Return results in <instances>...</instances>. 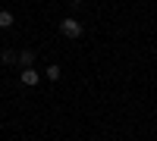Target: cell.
Listing matches in <instances>:
<instances>
[{
  "instance_id": "cell-1",
  "label": "cell",
  "mask_w": 157,
  "mask_h": 141,
  "mask_svg": "<svg viewBox=\"0 0 157 141\" xmlns=\"http://www.w3.org/2000/svg\"><path fill=\"white\" fill-rule=\"evenodd\" d=\"M60 35L63 38H82V22H78V19H63L60 22Z\"/></svg>"
},
{
  "instance_id": "cell-2",
  "label": "cell",
  "mask_w": 157,
  "mask_h": 141,
  "mask_svg": "<svg viewBox=\"0 0 157 141\" xmlns=\"http://www.w3.org/2000/svg\"><path fill=\"white\" fill-rule=\"evenodd\" d=\"M19 79H22V85H32V88H35L38 82H41V72H38L35 66H25V69L19 72Z\"/></svg>"
},
{
  "instance_id": "cell-3",
  "label": "cell",
  "mask_w": 157,
  "mask_h": 141,
  "mask_svg": "<svg viewBox=\"0 0 157 141\" xmlns=\"http://www.w3.org/2000/svg\"><path fill=\"white\" fill-rule=\"evenodd\" d=\"M19 63H22V69H25V66H35V50H22V54H19Z\"/></svg>"
},
{
  "instance_id": "cell-4",
  "label": "cell",
  "mask_w": 157,
  "mask_h": 141,
  "mask_svg": "<svg viewBox=\"0 0 157 141\" xmlns=\"http://www.w3.org/2000/svg\"><path fill=\"white\" fill-rule=\"evenodd\" d=\"M13 25V13L10 9H0V28H10Z\"/></svg>"
},
{
  "instance_id": "cell-5",
  "label": "cell",
  "mask_w": 157,
  "mask_h": 141,
  "mask_svg": "<svg viewBox=\"0 0 157 141\" xmlns=\"http://www.w3.org/2000/svg\"><path fill=\"white\" fill-rule=\"evenodd\" d=\"M44 75H47L50 82H57V79H60V66H47V69H44Z\"/></svg>"
},
{
  "instance_id": "cell-6",
  "label": "cell",
  "mask_w": 157,
  "mask_h": 141,
  "mask_svg": "<svg viewBox=\"0 0 157 141\" xmlns=\"http://www.w3.org/2000/svg\"><path fill=\"white\" fill-rule=\"evenodd\" d=\"M0 60L10 66V63H19V54H13V50H3V57H0Z\"/></svg>"
},
{
  "instance_id": "cell-7",
  "label": "cell",
  "mask_w": 157,
  "mask_h": 141,
  "mask_svg": "<svg viewBox=\"0 0 157 141\" xmlns=\"http://www.w3.org/2000/svg\"><path fill=\"white\" fill-rule=\"evenodd\" d=\"M72 3H82V0H72Z\"/></svg>"
}]
</instances>
